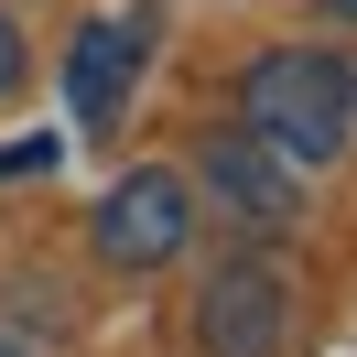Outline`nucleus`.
Segmentation results:
<instances>
[{"instance_id": "1", "label": "nucleus", "mask_w": 357, "mask_h": 357, "mask_svg": "<svg viewBox=\"0 0 357 357\" xmlns=\"http://www.w3.org/2000/svg\"><path fill=\"white\" fill-rule=\"evenodd\" d=\"M238 130L271 141L282 162H335L357 152V54L335 44H271L238 76Z\"/></svg>"}, {"instance_id": "2", "label": "nucleus", "mask_w": 357, "mask_h": 357, "mask_svg": "<svg viewBox=\"0 0 357 357\" xmlns=\"http://www.w3.org/2000/svg\"><path fill=\"white\" fill-rule=\"evenodd\" d=\"M195 184L217 195V217L238 227V238H260V249L303 227V162H282L271 141H249V130H217V141H206Z\"/></svg>"}, {"instance_id": "3", "label": "nucleus", "mask_w": 357, "mask_h": 357, "mask_svg": "<svg viewBox=\"0 0 357 357\" xmlns=\"http://www.w3.org/2000/svg\"><path fill=\"white\" fill-rule=\"evenodd\" d=\"M282 325H292V282L271 249H238V260L206 271L195 292V347L206 357H282Z\"/></svg>"}, {"instance_id": "4", "label": "nucleus", "mask_w": 357, "mask_h": 357, "mask_svg": "<svg viewBox=\"0 0 357 357\" xmlns=\"http://www.w3.org/2000/svg\"><path fill=\"white\" fill-rule=\"evenodd\" d=\"M184 238H195V184L184 174L141 162V174L109 184V206H98V260L109 271H162V260H184Z\"/></svg>"}, {"instance_id": "5", "label": "nucleus", "mask_w": 357, "mask_h": 357, "mask_svg": "<svg viewBox=\"0 0 357 357\" xmlns=\"http://www.w3.org/2000/svg\"><path fill=\"white\" fill-rule=\"evenodd\" d=\"M152 44H162V11H152V0H141V11H98V22L66 44V98H76V119H87V130H109V119L130 109Z\"/></svg>"}, {"instance_id": "6", "label": "nucleus", "mask_w": 357, "mask_h": 357, "mask_svg": "<svg viewBox=\"0 0 357 357\" xmlns=\"http://www.w3.org/2000/svg\"><path fill=\"white\" fill-rule=\"evenodd\" d=\"M22 76H33V54H22V22H11V11H0V98L22 87Z\"/></svg>"}, {"instance_id": "7", "label": "nucleus", "mask_w": 357, "mask_h": 357, "mask_svg": "<svg viewBox=\"0 0 357 357\" xmlns=\"http://www.w3.org/2000/svg\"><path fill=\"white\" fill-rule=\"evenodd\" d=\"M314 11H325V22H357V0H314Z\"/></svg>"}, {"instance_id": "8", "label": "nucleus", "mask_w": 357, "mask_h": 357, "mask_svg": "<svg viewBox=\"0 0 357 357\" xmlns=\"http://www.w3.org/2000/svg\"><path fill=\"white\" fill-rule=\"evenodd\" d=\"M0 357H22V347H11V335H0Z\"/></svg>"}]
</instances>
